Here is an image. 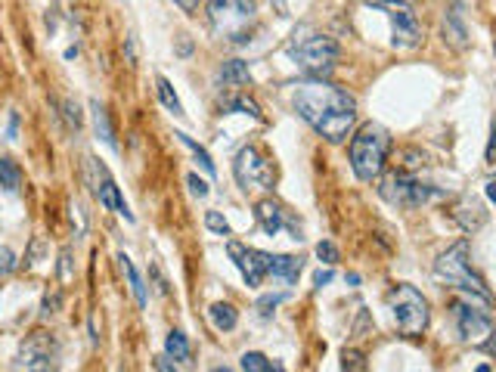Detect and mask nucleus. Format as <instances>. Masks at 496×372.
Here are the masks:
<instances>
[{"mask_svg": "<svg viewBox=\"0 0 496 372\" xmlns=\"http://www.w3.org/2000/svg\"><path fill=\"white\" fill-rule=\"evenodd\" d=\"M295 112L329 143H341L357 121V99L326 78H307L292 93Z\"/></svg>", "mask_w": 496, "mask_h": 372, "instance_id": "obj_1", "label": "nucleus"}, {"mask_svg": "<svg viewBox=\"0 0 496 372\" xmlns=\"http://www.w3.org/2000/svg\"><path fill=\"white\" fill-rule=\"evenodd\" d=\"M391 149V133L375 121H366L360 131L350 137V168H354L357 180L370 183L382 174L384 158Z\"/></svg>", "mask_w": 496, "mask_h": 372, "instance_id": "obj_2", "label": "nucleus"}, {"mask_svg": "<svg viewBox=\"0 0 496 372\" xmlns=\"http://www.w3.org/2000/svg\"><path fill=\"white\" fill-rule=\"evenodd\" d=\"M205 16L215 35L227 40H245L248 28L258 19V4L254 0H208Z\"/></svg>", "mask_w": 496, "mask_h": 372, "instance_id": "obj_3", "label": "nucleus"}, {"mask_svg": "<svg viewBox=\"0 0 496 372\" xmlns=\"http://www.w3.org/2000/svg\"><path fill=\"white\" fill-rule=\"evenodd\" d=\"M434 273L441 279H447L450 285L463 289L465 295H475L481 304H490V289L484 285V279L472 273V261H468V242H456L453 248H447L434 264Z\"/></svg>", "mask_w": 496, "mask_h": 372, "instance_id": "obj_4", "label": "nucleus"}, {"mask_svg": "<svg viewBox=\"0 0 496 372\" xmlns=\"http://www.w3.org/2000/svg\"><path fill=\"white\" fill-rule=\"evenodd\" d=\"M289 56L298 62V69H304L311 78H323L335 69L338 56H341V47L335 38L329 35H304L289 44Z\"/></svg>", "mask_w": 496, "mask_h": 372, "instance_id": "obj_5", "label": "nucleus"}, {"mask_svg": "<svg viewBox=\"0 0 496 372\" xmlns=\"http://www.w3.org/2000/svg\"><path fill=\"white\" fill-rule=\"evenodd\" d=\"M388 310L394 317V326L409 338L422 335L428 329V301L413 285H406V283L394 285L388 292Z\"/></svg>", "mask_w": 496, "mask_h": 372, "instance_id": "obj_6", "label": "nucleus"}, {"mask_svg": "<svg viewBox=\"0 0 496 372\" xmlns=\"http://www.w3.org/2000/svg\"><path fill=\"white\" fill-rule=\"evenodd\" d=\"M379 196L388 202V205H397V208H419L425 202H431L438 196V190L422 180H416L413 174H404V171H394V174H384L382 183H379Z\"/></svg>", "mask_w": 496, "mask_h": 372, "instance_id": "obj_7", "label": "nucleus"}, {"mask_svg": "<svg viewBox=\"0 0 496 372\" xmlns=\"http://www.w3.org/2000/svg\"><path fill=\"white\" fill-rule=\"evenodd\" d=\"M233 174L242 190H270L273 186V162L258 146H242L236 152Z\"/></svg>", "mask_w": 496, "mask_h": 372, "instance_id": "obj_8", "label": "nucleus"}, {"mask_svg": "<svg viewBox=\"0 0 496 372\" xmlns=\"http://www.w3.org/2000/svg\"><path fill=\"white\" fill-rule=\"evenodd\" d=\"M56 369V338L47 332H34L22 341L13 360V372H53Z\"/></svg>", "mask_w": 496, "mask_h": 372, "instance_id": "obj_9", "label": "nucleus"}, {"mask_svg": "<svg viewBox=\"0 0 496 372\" xmlns=\"http://www.w3.org/2000/svg\"><path fill=\"white\" fill-rule=\"evenodd\" d=\"M391 19V44L397 50H413L422 44V25L409 4H372Z\"/></svg>", "mask_w": 496, "mask_h": 372, "instance_id": "obj_10", "label": "nucleus"}, {"mask_svg": "<svg viewBox=\"0 0 496 372\" xmlns=\"http://www.w3.org/2000/svg\"><path fill=\"white\" fill-rule=\"evenodd\" d=\"M87 177H90V190H93V196L99 199V205L102 208H109V211H115V214H122L124 221H134V214H131V208H127V202L122 199V190L115 186L112 180V174H109V168L99 162V158H87Z\"/></svg>", "mask_w": 496, "mask_h": 372, "instance_id": "obj_11", "label": "nucleus"}, {"mask_svg": "<svg viewBox=\"0 0 496 372\" xmlns=\"http://www.w3.org/2000/svg\"><path fill=\"white\" fill-rule=\"evenodd\" d=\"M227 251H230V258L236 261L239 273H242V279L248 285L264 283V276H267V270H270V251L248 248V245H242V242H227Z\"/></svg>", "mask_w": 496, "mask_h": 372, "instance_id": "obj_12", "label": "nucleus"}, {"mask_svg": "<svg viewBox=\"0 0 496 372\" xmlns=\"http://www.w3.org/2000/svg\"><path fill=\"white\" fill-rule=\"evenodd\" d=\"M453 319H456L459 338L463 341H484L490 338V317L484 310H475L472 304H453Z\"/></svg>", "mask_w": 496, "mask_h": 372, "instance_id": "obj_13", "label": "nucleus"}, {"mask_svg": "<svg viewBox=\"0 0 496 372\" xmlns=\"http://www.w3.org/2000/svg\"><path fill=\"white\" fill-rule=\"evenodd\" d=\"M301 270H304V261H301V258H295V255H270V270H267V276L279 279L282 285H292V283H298Z\"/></svg>", "mask_w": 496, "mask_h": 372, "instance_id": "obj_14", "label": "nucleus"}, {"mask_svg": "<svg viewBox=\"0 0 496 372\" xmlns=\"http://www.w3.org/2000/svg\"><path fill=\"white\" fill-rule=\"evenodd\" d=\"M453 217H456V224L463 226L465 233H478L487 224V211H484L481 202H475V199H463V202H459L456 211H453Z\"/></svg>", "mask_w": 496, "mask_h": 372, "instance_id": "obj_15", "label": "nucleus"}, {"mask_svg": "<svg viewBox=\"0 0 496 372\" xmlns=\"http://www.w3.org/2000/svg\"><path fill=\"white\" fill-rule=\"evenodd\" d=\"M254 214H258V224H261V230L267 233V236H276V233L282 230V226H286L282 208H279L273 199H261V202H258V208H254Z\"/></svg>", "mask_w": 496, "mask_h": 372, "instance_id": "obj_16", "label": "nucleus"}, {"mask_svg": "<svg viewBox=\"0 0 496 372\" xmlns=\"http://www.w3.org/2000/svg\"><path fill=\"white\" fill-rule=\"evenodd\" d=\"M443 40L456 50H465L468 47V28L463 22V13L459 10H450L443 13Z\"/></svg>", "mask_w": 496, "mask_h": 372, "instance_id": "obj_17", "label": "nucleus"}, {"mask_svg": "<svg viewBox=\"0 0 496 372\" xmlns=\"http://www.w3.org/2000/svg\"><path fill=\"white\" fill-rule=\"evenodd\" d=\"M118 264H122L124 270V276H127V285H131V292H134V301H136V307H146L149 304V295H146V285H143V276H140V270H136V264L127 255H118Z\"/></svg>", "mask_w": 496, "mask_h": 372, "instance_id": "obj_18", "label": "nucleus"}, {"mask_svg": "<svg viewBox=\"0 0 496 372\" xmlns=\"http://www.w3.org/2000/svg\"><path fill=\"white\" fill-rule=\"evenodd\" d=\"M90 112H93V128H97V137L106 143L109 149H118V143H115V131H112V121H109V112H106V106L99 103V99H93L90 103Z\"/></svg>", "mask_w": 496, "mask_h": 372, "instance_id": "obj_19", "label": "nucleus"}, {"mask_svg": "<svg viewBox=\"0 0 496 372\" xmlns=\"http://www.w3.org/2000/svg\"><path fill=\"white\" fill-rule=\"evenodd\" d=\"M220 81H224L227 87H245V84L252 81V69H248V62H242V59H227V62L220 65Z\"/></svg>", "mask_w": 496, "mask_h": 372, "instance_id": "obj_20", "label": "nucleus"}, {"mask_svg": "<svg viewBox=\"0 0 496 372\" xmlns=\"http://www.w3.org/2000/svg\"><path fill=\"white\" fill-rule=\"evenodd\" d=\"M208 317H211V323H215V329H220V332H233L236 323H239V310L233 307V304H227V301L211 304Z\"/></svg>", "mask_w": 496, "mask_h": 372, "instance_id": "obj_21", "label": "nucleus"}, {"mask_svg": "<svg viewBox=\"0 0 496 372\" xmlns=\"http://www.w3.org/2000/svg\"><path fill=\"white\" fill-rule=\"evenodd\" d=\"M165 357L174 360V363H190V338H186L180 329L168 332V338H165Z\"/></svg>", "mask_w": 496, "mask_h": 372, "instance_id": "obj_22", "label": "nucleus"}, {"mask_svg": "<svg viewBox=\"0 0 496 372\" xmlns=\"http://www.w3.org/2000/svg\"><path fill=\"white\" fill-rule=\"evenodd\" d=\"M156 90H158L161 106H165L171 115H183V103H180V97H177L174 84H171V81L165 78V75H158V78H156Z\"/></svg>", "mask_w": 496, "mask_h": 372, "instance_id": "obj_23", "label": "nucleus"}, {"mask_svg": "<svg viewBox=\"0 0 496 372\" xmlns=\"http://www.w3.org/2000/svg\"><path fill=\"white\" fill-rule=\"evenodd\" d=\"M174 137H177V140H180V143H183V146H186V149H190V152H193V155H195V162H199V165H202V171H205V174H208V177H215V162H211V155H208V149H202V146H199V143H195V140L190 137V133H183V131H177V133H174Z\"/></svg>", "mask_w": 496, "mask_h": 372, "instance_id": "obj_24", "label": "nucleus"}, {"mask_svg": "<svg viewBox=\"0 0 496 372\" xmlns=\"http://www.w3.org/2000/svg\"><path fill=\"white\" fill-rule=\"evenodd\" d=\"M19 183H22L19 168H16L10 158L0 155V186H4V190H10V192H16V190H19Z\"/></svg>", "mask_w": 496, "mask_h": 372, "instance_id": "obj_25", "label": "nucleus"}, {"mask_svg": "<svg viewBox=\"0 0 496 372\" xmlns=\"http://www.w3.org/2000/svg\"><path fill=\"white\" fill-rule=\"evenodd\" d=\"M205 226H208L211 233H217V236H230V224H227V217L220 214V211H205Z\"/></svg>", "mask_w": 496, "mask_h": 372, "instance_id": "obj_26", "label": "nucleus"}, {"mask_svg": "<svg viewBox=\"0 0 496 372\" xmlns=\"http://www.w3.org/2000/svg\"><path fill=\"white\" fill-rule=\"evenodd\" d=\"M230 112H245V115H252V118H261V109L254 99H248V97H236L233 103H227Z\"/></svg>", "mask_w": 496, "mask_h": 372, "instance_id": "obj_27", "label": "nucleus"}, {"mask_svg": "<svg viewBox=\"0 0 496 372\" xmlns=\"http://www.w3.org/2000/svg\"><path fill=\"white\" fill-rule=\"evenodd\" d=\"M242 369L245 372H264L267 369V357L258 351H248V354H242Z\"/></svg>", "mask_w": 496, "mask_h": 372, "instance_id": "obj_28", "label": "nucleus"}, {"mask_svg": "<svg viewBox=\"0 0 496 372\" xmlns=\"http://www.w3.org/2000/svg\"><path fill=\"white\" fill-rule=\"evenodd\" d=\"M282 301H286V292H279V295H264V298H258V310H261V317H270V314H273V307H279Z\"/></svg>", "mask_w": 496, "mask_h": 372, "instance_id": "obj_29", "label": "nucleus"}, {"mask_svg": "<svg viewBox=\"0 0 496 372\" xmlns=\"http://www.w3.org/2000/svg\"><path fill=\"white\" fill-rule=\"evenodd\" d=\"M316 258H320L323 264H335V261H338V248L329 239H323L320 245H316Z\"/></svg>", "mask_w": 496, "mask_h": 372, "instance_id": "obj_30", "label": "nucleus"}, {"mask_svg": "<svg viewBox=\"0 0 496 372\" xmlns=\"http://www.w3.org/2000/svg\"><path fill=\"white\" fill-rule=\"evenodd\" d=\"M345 372H366V360H363V354H357V351H345Z\"/></svg>", "mask_w": 496, "mask_h": 372, "instance_id": "obj_31", "label": "nucleus"}, {"mask_svg": "<svg viewBox=\"0 0 496 372\" xmlns=\"http://www.w3.org/2000/svg\"><path fill=\"white\" fill-rule=\"evenodd\" d=\"M72 276H75V270H72V248H63V251H59V279L68 283Z\"/></svg>", "mask_w": 496, "mask_h": 372, "instance_id": "obj_32", "label": "nucleus"}, {"mask_svg": "<svg viewBox=\"0 0 496 372\" xmlns=\"http://www.w3.org/2000/svg\"><path fill=\"white\" fill-rule=\"evenodd\" d=\"M186 183H190V192H193V196H199V199H205V196L211 192L208 180H202L199 174H186Z\"/></svg>", "mask_w": 496, "mask_h": 372, "instance_id": "obj_33", "label": "nucleus"}, {"mask_svg": "<svg viewBox=\"0 0 496 372\" xmlns=\"http://www.w3.org/2000/svg\"><path fill=\"white\" fill-rule=\"evenodd\" d=\"M16 270V255L10 248H0V279H6Z\"/></svg>", "mask_w": 496, "mask_h": 372, "instance_id": "obj_34", "label": "nucleus"}, {"mask_svg": "<svg viewBox=\"0 0 496 372\" xmlns=\"http://www.w3.org/2000/svg\"><path fill=\"white\" fill-rule=\"evenodd\" d=\"M59 304H63V292H53V295H44V304H41V314L50 317V314H56L59 310Z\"/></svg>", "mask_w": 496, "mask_h": 372, "instance_id": "obj_35", "label": "nucleus"}, {"mask_svg": "<svg viewBox=\"0 0 496 372\" xmlns=\"http://www.w3.org/2000/svg\"><path fill=\"white\" fill-rule=\"evenodd\" d=\"M63 109H65V118H68V124H72L75 131L81 128V109H78V103H72V99H65L63 103Z\"/></svg>", "mask_w": 496, "mask_h": 372, "instance_id": "obj_36", "label": "nucleus"}, {"mask_svg": "<svg viewBox=\"0 0 496 372\" xmlns=\"http://www.w3.org/2000/svg\"><path fill=\"white\" fill-rule=\"evenodd\" d=\"M326 283H332V270H316V273H313V289H323Z\"/></svg>", "mask_w": 496, "mask_h": 372, "instance_id": "obj_37", "label": "nucleus"}, {"mask_svg": "<svg viewBox=\"0 0 496 372\" xmlns=\"http://www.w3.org/2000/svg\"><path fill=\"white\" fill-rule=\"evenodd\" d=\"M156 372H177V369H174V360H168V357H156Z\"/></svg>", "mask_w": 496, "mask_h": 372, "instance_id": "obj_38", "label": "nucleus"}, {"mask_svg": "<svg viewBox=\"0 0 496 372\" xmlns=\"http://www.w3.org/2000/svg\"><path fill=\"white\" fill-rule=\"evenodd\" d=\"M174 4L180 6L183 13H195V10H199V0H174Z\"/></svg>", "mask_w": 496, "mask_h": 372, "instance_id": "obj_39", "label": "nucleus"}, {"mask_svg": "<svg viewBox=\"0 0 496 372\" xmlns=\"http://www.w3.org/2000/svg\"><path fill=\"white\" fill-rule=\"evenodd\" d=\"M264 372H286V366H282L279 360H267V369Z\"/></svg>", "mask_w": 496, "mask_h": 372, "instance_id": "obj_40", "label": "nucleus"}, {"mask_svg": "<svg viewBox=\"0 0 496 372\" xmlns=\"http://www.w3.org/2000/svg\"><path fill=\"white\" fill-rule=\"evenodd\" d=\"M484 192H487V199H496V183H487Z\"/></svg>", "mask_w": 496, "mask_h": 372, "instance_id": "obj_41", "label": "nucleus"}, {"mask_svg": "<svg viewBox=\"0 0 496 372\" xmlns=\"http://www.w3.org/2000/svg\"><path fill=\"white\" fill-rule=\"evenodd\" d=\"M370 4H406V0H370Z\"/></svg>", "mask_w": 496, "mask_h": 372, "instance_id": "obj_42", "label": "nucleus"}, {"mask_svg": "<svg viewBox=\"0 0 496 372\" xmlns=\"http://www.w3.org/2000/svg\"><path fill=\"white\" fill-rule=\"evenodd\" d=\"M211 372H233V369H230V366H215Z\"/></svg>", "mask_w": 496, "mask_h": 372, "instance_id": "obj_43", "label": "nucleus"}, {"mask_svg": "<svg viewBox=\"0 0 496 372\" xmlns=\"http://www.w3.org/2000/svg\"><path fill=\"white\" fill-rule=\"evenodd\" d=\"M475 372H490V366H487V363H481V366H478Z\"/></svg>", "mask_w": 496, "mask_h": 372, "instance_id": "obj_44", "label": "nucleus"}]
</instances>
